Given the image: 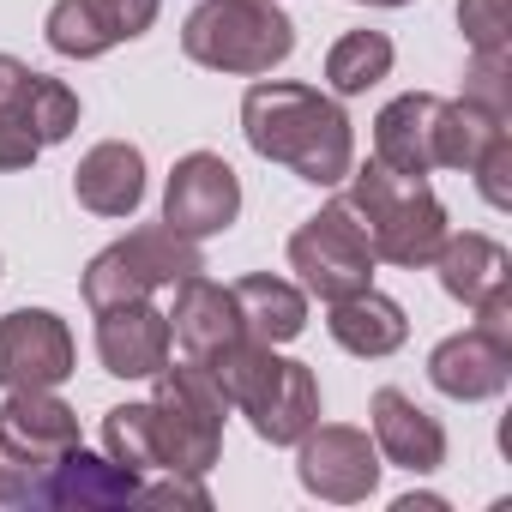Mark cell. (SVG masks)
Listing matches in <instances>:
<instances>
[{"label":"cell","mask_w":512,"mask_h":512,"mask_svg":"<svg viewBox=\"0 0 512 512\" xmlns=\"http://www.w3.org/2000/svg\"><path fill=\"white\" fill-rule=\"evenodd\" d=\"M241 133L266 163H284L308 187H338L356 169V133L338 97L296 85V79H260L241 97Z\"/></svg>","instance_id":"obj_1"},{"label":"cell","mask_w":512,"mask_h":512,"mask_svg":"<svg viewBox=\"0 0 512 512\" xmlns=\"http://www.w3.org/2000/svg\"><path fill=\"white\" fill-rule=\"evenodd\" d=\"M211 380L223 386L229 410H241L253 422V434L272 440V446H296L314 422H320V380L308 362L278 356V344L260 338H235L217 356H205Z\"/></svg>","instance_id":"obj_2"},{"label":"cell","mask_w":512,"mask_h":512,"mask_svg":"<svg viewBox=\"0 0 512 512\" xmlns=\"http://www.w3.org/2000/svg\"><path fill=\"white\" fill-rule=\"evenodd\" d=\"M344 181H350L344 205L362 223L374 260L404 266V272L434 266V253L446 241V205L428 187V175H398L386 163H368V169H350Z\"/></svg>","instance_id":"obj_3"},{"label":"cell","mask_w":512,"mask_h":512,"mask_svg":"<svg viewBox=\"0 0 512 512\" xmlns=\"http://www.w3.org/2000/svg\"><path fill=\"white\" fill-rule=\"evenodd\" d=\"M290 49H296V25L278 0H199L181 25V55L235 79H260L284 67Z\"/></svg>","instance_id":"obj_4"},{"label":"cell","mask_w":512,"mask_h":512,"mask_svg":"<svg viewBox=\"0 0 512 512\" xmlns=\"http://www.w3.org/2000/svg\"><path fill=\"white\" fill-rule=\"evenodd\" d=\"M157 392H151V422H157V458H163V476H205L217 458H223V416H229V398L223 386L211 380V368L199 356H181V362H163L157 374Z\"/></svg>","instance_id":"obj_5"},{"label":"cell","mask_w":512,"mask_h":512,"mask_svg":"<svg viewBox=\"0 0 512 512\" xmlns=\"http://www.w3.org/2000/svg\"><path fill=\"white\" fill-rule=\"evenodd\" d=\"M193 272H205L199 241L175 235L169 223H139V229H127L121 241H109L97 260L85 266L79 290H85V308L103 314V308H121V302H145L151 290L181 284Z\"/></svg>","instance_id":"obj_6"},{"label":"cell","mask_w":512,"mask_h":512,"mask_svg":"<svg viewBox=\"0 0 512 512\" xmlns=\"http://www.w3.org/2000/svg\"><path fill=\"white\" fill-rule=\"evenodd\" d=\"M79 97L73 85L37 73L19 55H0V169H31L49 145L73 139Z\"/></svg>","instance_id":"obj_7"},{"label":"cell","mask_w":512,"mask_h":512,"mask_svg":"<svg viewBox=\"0 0 512 512\" xmlns=\"http://www.w3.org/2000/svg\"><path fill=\"white\" fill-rule=\"evenodd\" d=\"M290 272L320 302H344V296H356V290L374 284V247H368V235H362V223L350 217L344 199L320 205L290 235Z\"/></svg>","instance_id":"obj_8"},{"label":"cell","mask_w":512,"mask_h":512,"mask_svg":"<svg viewBox=\"0 0 512 512\" xmlns=\"http://www.w3.org/2000/svg\"><path fill=\"white\" fill-rule=\"evenodd\" d=\"M380 446L374 434L350 428V422H314L302 440H296V476L314 500H332V506H356L380 488Z\"/></svg>","instance_id":"obj_9"},{"label":"cell","mask_w":512,"mask_h":512,"mask_svg":"<svg viewBox=\"0 0 512 512\" xmlns=\"http://www.w3.org/2000/svg\"><path fill=\"white\" fill-rule=\"evenodd\" d=\"M73 362L79 350L55 308H13L0 320V386L7 392H55Z\"/></svg>","instance_id":"obj_10"},{"label":"cell","mask_w":512,"mask_h":512,"mask_svg":"<svg viewBox=\"0 0 512 512\" xmlns=\"http://www.w3.org/2000/svg\"><path fill=\"white\" fill-rule=\"evenodd\" d=\"M235 217H241V175L217 151H187L169 169L163 223L175 235H187V241H205V235H223Z\"/></svg>","instance_id":"obj_11"},{"label":"cell","mask_w":512,"mask_h":512,"mask_svg":"<svg viewBox=\"0 0 512 512\" xmlns=\"http://www.w3.org/2000/svg\"><path fill=\"white\" fill-rule=\"evenodd\" d=\"M157 7H163V0H55L43 37L67 61H97L115 43L145 37L157 25Z\"/></svg>","instance_id":"obj_12"},{"label":"cell","mask_w":512,"mask_h":512,"mask_svg":"<svg viewBox=\"0 0 512 512\" xmlns=\"http://www.w3.org/2000/svg\"><path fill=\"white\" fill-rule=\"evenodd\" d=\"M428 380H434V392H446L458 404L500 398L506 380H512V338H494L482 326H464V332H452V338L434 344Z\"/></svg>","instance_id":"obj_13"},{"label":"cell","mask_w":512,"mask_h":512,"mask_svg":"<svg viewBox=\"0 0 512 512\" xmlns=\"http://www.w3.org/2000/svg\"><path fill=\"white\" fill-rule=\"evenodd\" d=\"M368 434H374L380 458L410 470V476H434L446 464V428L398 386H380L368 398Z\"/></svg>","instance_id":"obj_14"},{"label":"cell","mask_w":512,"mask_h":512,"mask_svg":"<svg viewBox=\"0 0 512 512\" xmlns=\"http://www.w3.org/2000/svg\"><path fill=\"white\" fill-rule=\"evenodd\" d=\"M175 338H169V314L145 302H121V308H103L97 314V356L115 380H151L163 362H169Z\"/></svg>","instance_id":"obj_15"},{"label":"cell","mask_w":512,"mask_h":512,"mask_svg":"<svg viewBox=\"0 0 512 512\" xmlns=\"http://www.w3.org/2000/svg\"><path fill=\"white\" fill-rule=\"evenodd\" d=\"M440 109L446 97L434 91H404L374 115V163L398 175H428L440 169Z\"/></svg>","instance_id":"obj_16"},{"label":"cell","mask_w":512,"mask_h":512,"mask_svg":"<svg viewBox=\"0 0 512 512\" xmlns=\"http://www.w3.org/2000/svg\"><path fill=\"white\" fill-rule=\"evenodd\" d=\"M121 500H139V476L85 446L61 452L25 494V506H121Z\"/></svg>","instance_id":"obj_17"},{"label":"cell","mask_w":512,"mask_h":512,"mask_svg":"<svg viewBox=\"0 0 512 512\" xmlns=\"http://www.w3.org/2000/svg\"><path fill=\"white\" fill-rule=\"evenodd\" d=\"M73 199L97 217H133L145 205V151L127 139H103L73 169Z\"/></svg>","instance_id":"obj_18"},{"label":"cell","mask_w":512,"mask_h":512,"mask_svg":"<svg viewBox=\"0 0 512 512\" xmlns=\"http://www.w3.org/2000/svg\"><path fill=\"white\" fill-rule=\"evenodd\" d=\"M434 272H440V290H446L452 302L476 308V302H488L494 290H512V253H506L494 235H482V229H464V235L446 229V241H440V253H434Z\"/></svg>","instance_id":"obj_19"},{"label":"cell","mask_w":512,"mask_h":512,"mask_svg":"<svg viewBox=\"0 0 512 512\" xmlns=\"http://www.w3.org/2000/svg\"><path fill=\"white\" fill-rule=\"evenodd\" d=\"M169 338L187 350V356H217L223 344H235L241 338V308H235V296L223 290V284H211V278H181L175 284V308H169Z\"/></svg>","instance_id":"obj_20"},{"label":"cell","mask_w":512,"mask_h":512,"mask_svg":"<svg viewBox=\"0 0 512 512\" xmlns=\"http://www.w3.org/2000/svg\"><path fill=\"white\" fill-rule=\"evenodd\" d=\"M326 308H332V314H326L332 344L350 350V356H362V362H380V356L404 350V338H410L404 308H398L392 296H380L374 284L356 290V296H344V302H326Z\"/></svg>","instance_id":"obj_21"},{"label":"cell","mask_w":512,"mask_h":512,"mask_svg":"<svg viewBox=\"0 0 512 512\" xmlns=\"http://www.w3.org/2000/svg\"><path fill=\"white\" fill-rule=\"evenodd\" d=\"M235 308H241V332L260 344H290L308 332V290L284 284L272 272H247L241 284H229Z\"/></svg>","instance_id":"obj_22"},{"label":"cell","mask_w":512,"mask_h":512,"mask_svg":"<svg viewBox=\"0 0 512 512\" xmlns=\"http://www.w3.org/2000/svg\"><path fill=\"white\" fill-rule=\"evenodd\" d=\"M0 428H7L25 452H37L43 464H55L61 452L79 446V410L61 404L55 392H7V404H0Z\"/></svg>","instance_id":"obj_23"},{"label":"cell","mask_w":512,"mask_h":512,"mask_svg":"<svg viewBox=\"0 0 512 512\" xmlns=\"http://www.w3.org/2000/svg\"><path fill=\"white\" fill-rule=\"evenodd\" d=\"M392 61H398V49L386 31H344L326 49V85H332V97H362L392 73Z\"/></svg>","instance_id":"obj_24"},{"label":"cell","mask_w":512,"mask_h":512,"mask_svg":"<svg viewBox=\"0 0 512 512\" xmlns=\"http://www.w3.org/2000/svg\"><path fill=\"white\" fill-rule=\"evenodd\" d=\"M103 452H109L121 470H133L139 482H145L151 470H163V458H157V422H151V398H145V404H115V410L103 416Z\"/></svg>","instance_id":"obj_25"},{"label":"cell","mask_w":512,"mask_h":512,"mask_svg":"<svg viewBox=\"0 0 512 512\" xmlns=\"http://www.w3.org/2000/svg\"><path fill=\"white\" fill-rule=\"evenodd\" d=\"M464 97L512 121V55H506V49H470V73H464Z\"/></svg>","instance_id":"obj_26"},{"label":"cell","mask_w":512,"mask_h":512,"mask_svg":"<svg viewBox=\"0 0 512 512\" xmlns=\"http://www.w3.org/2000/svg\"><path fill=\"white\" fill-rule=\"evenodd\" d=\"M458 31H464L470 49H506L512 7L506 0H458Z\"/></svg>","instance_id":"obj_27"},{"label":"cell","mask_w":512,"mask_h":512,"mask_svg":"<svg viewBox=\"0 0 512 512\" xmlns=\"http://www.w3.org/2000/svg\"><path fill=\"white\" fill-rule=\"evenodd\" d=\"M49 464L37 458V452H25L7 428H0V506H25V494H31V482L43 476Z\"/></svg>","instance_id":"obj_28"},{"label":"cell","mask_w":512,"mask_h":512,"mask_svg":"<svg viewBox=\"0 0 512 512\" xmlns=\"http://www.w3.org/2000/svg\"><path fill=\"white\" fill-rule=\"evenodd\" d=\"M470 175H476L482 199H488L494 211H506V205H512V187H506V175H512V133L488 139V151H482V157L470 163Z\"/></svg>","instance_id":"obj_29"},{"label":"cell","mask_w":512,"mask_h":512,"mask_svg":"<svg viewBox=\"0 0 512 512\" xmlns=\"http://www.w3.org/2000/svg\"><path fill=\"white\" fill-rule=\"evenodd\" d=\"M416 506H422V512H440L446 500H440V494H404V500H398V512H416Z\"/></svg>","instance_id":"obj_30"},{"label":"cell","mask_w":512,"mask_h":512,"mask_svg":"<svg viewBox=\"0 0 512 512\" xmlns=\"http://www.w3.org/2000/svg\"><path fill=\"white\" fill-rule=\"evenodd\" d=\"M356 7H410V0H356Z\"/></svg>","instance_id":"obj_31"}]
</instances>
